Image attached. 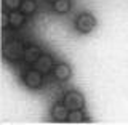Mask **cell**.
Listing matches in <instances>:
<instances>
[{
  "label": "cell",
  "mask_w": 128,
  "mask_h": 125,
  "mask_svg": "<svg viewBox=\"0 0 128 125\" xmlns=\"http://www.w3.org/2000/svg\"><path fill=\"white\" fill-rule=\"evenodd\" d=\"M24 50H26V47L22 45L21 40H8V42H5V45H3L2 48V55L3 58L6 59V61L10 63H18L19 59L24 58Z\"/></svg>",
  "instance_id": "obj_1"
},
{
  "label": "cell",
  "mask_w": 128,
  "mask_h": 125,
  "mask_svg": "<svg viewBox=\"0 0 128 125\" xmlns=\"http://www.w3.org/2000/svg\"><path fill=\"white\" fill-rule=\"evenodd\" d=\"M22 82L27 88L37 90V88H40L43 85V74L38 69H35V67L34 69H29L22 74Z\"/></svg>",
  "instance_id": "obj_2"
},
{
  "label": "cell",
  "mask_w": 128,
  "mask_h": 125,
  "mask_svg": "<svg viewBox=\"0 0 128 125\" xmlns=\"http://www.w3.org/2000/svg\"><path fill=\"white\" fill-rule=\"evenodd\" d=\"M96 26V18L91 13H82L77 16L75 19V29H77L80 34H88L94 29Z\"/></svg>",
  "instance_id": "obj_3"
},
{
  "label": "cell",
  "mask_w": 128,
  "mask_h": 125,
  "mask_svg": "<svg viewBox=\"0 0 128 125\" xmlns=\"http://www.w3.org/2000/svg\"><path fill=\"white\" fill-rule=\"evenodd\" d=\"M62 103L66 104L67 107H69V111H74V109H83V106H85V98H83V95H82V93L70 90V91H67V93L64 95Z\"/></svg>",
  "instance_id": "obj_4"
},
{
  "label": "cell",
  "mask_w": 128,
  "mask_h": 125,
  "mask_svg": "<svg viewBox=\"0 0 128 125\" xmlns=\"http://www.w3.org/2000/svg\"><path fill=\"white\" fill-rule=\"evenodd\" d=\"M34 67H35V69H38L43 75H45V74H50V72H53V69H54L53 58H51L50 55H43L42 53V56H40L37 61L34 63Z\"/></svg>",
  "instance_id": "obj_5"
},
{
  "label": "cell",
  "mask_w": 128,
  "mask_h": 125,
  "mask_svg": "<svg viewBox=\"0 0 128 125\" xmlns=\"http://www.w3.org/2000/svg\"><path fill=\"white\" fill-rule=\"evenodd\" d=\"M69 117V107L64 103H56L51 107V119L54 122H67Z\"/></svg>",
  "instance_id": "obj_6"
},
{
  "label": "cell",
  "mask_w": 128,
  "mask_h": 125,
  "mask_svg": "<svg viewBox=\"0 0 128 125\" xmlns=\"http://www.w3.org/2000/svg\"><path fill=\"white\" fill-rule=\"evenodd\" d=\"M72 74V69L70 66L67 63H59V64H54V69H53V75L56 80H59V82H64V80H67L70 77Z\"/></svg>",
  "instance_id": "obj_7"
},
{
  "label": "cell",
  "mask_w": 128,
  "mask_h": 125,
  "mask_svg": "<svg viewBox=\"0 0 128 125\" xmlns=\"http://www.w3.org/2000/svg\"><path fill=\"white\" fill-rule=\"evenodd\" d=\"M42 56V48L38 45H27L26 50H24V63L27 64H34L37 59Z\"/></svg>",
  "instance_id": "obj_8"
},
{
  "label": "cell",
  "mask_w": 128,
  "mask_h": 125,
  "mask_svg": "<svg viewBox=\"0 0 128 125\" xmlns=\"http://www.w3.org/2000/svg\"><path fill=\"white\" fill-rule=\"evenodd\" d=\"M8 16H10V27H13V29H19L26 23V15L19 10L8 11Z\"/></svg>",
  "instance_id": "obj_9"
},
{
  "label": "cell",
  "mask_w": 128,
  "mask_h": 125,
  "mask_svg": "<svg viewBox=\"0 0 128 125\" xmlns=\"http://www.w3.org/2000/svg\"><path fill=\"white\" fill-rule=\"evenodd\" d=\"M70 7H72L70 0H56L53 3V10H54V13H58V15L67 13V11L70 10Z\"/></svg>",
  "instance_id": "obj_10"
},
{
  "label": "cell",
  "mask_w": 128,
  "mask_h": 125,
  "mask_svg": "<svg viewBox=\"0 0 128 125\" xmlns=\"http://www.w3.org/2000/svg\"><path fill=\"white\" fill-rule=\"evenodd\" d=\"M35 10H37V2L35 0H22L21 7H19V11H22L26 16L34 15Z\"/></svg>",
  "instance_id": "obj_11"
},
{
  "label": "cell",
  "mask_w": 128,
  "mask_h": 125,
  "mask_svg": "<svg viewBox=\"0 0 128 125\" xmlns=\"http://www.w3.org/2000/svg\"><path fill=\"white\" fill-rule=\"evenodd\" d=\"M85 114H83L82 109H74V111H69V117H67V122H72V123H77V122H85Z\"/></svg>",
  "instance_id": "obj_12"
},
{
  "label": "cell",
  "mask_w": 128,
  "mask_h": 125,
  "mask_svg": "<svg viewBox=\"0 0 128 125\" xmlns=\"http://www.w3.org/2000/svg\"><path fill=\"white\" fill-rule=\"evenodd\" d=\"M22 0H3V7H5L6 11H14V10H19Z\"/></svg>",
  "instance_id": "obj_13"
},
{
  "label": "cell",
  "mask_w": 128,
  "mask_h": 125,
  "mask_svg": "<svg viewBox=\"0 0 128 125\" xmlns=\"http://www.w3.org/2000/svg\"><path fill=\"white\" fill-rule=\"evenodd\" d=\"M6 27H10V16L8 13H2V29L5 31Z\"/></svg>",
  "instance_id": "obj_14"
},
{
  "label": "cell",
  "mask_w": 128,
  "mask_h": 125,
  "mask_svg": "<svg viewBox=\"0 0 128 125\" xmlns=\"http://www.w3.org/2000/svg\"><path fill=\"white\" fill-rule=\"evenodd\" d=\"M48 2H50V3H54V2H56V0H48Z\"/></svg>",
  "instance_id": "obj_15"
}]
</instances>
